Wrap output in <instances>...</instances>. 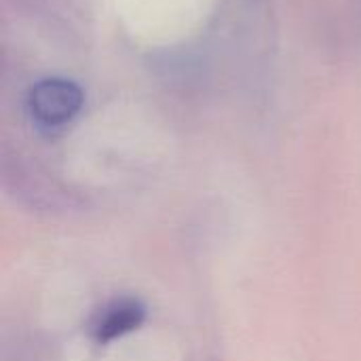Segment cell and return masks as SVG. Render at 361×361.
<instances>
[{
	"label": "cell",
	"instance_id": "7a4b0ae2",
	"mask_svg": "<svg viewBox=\"0 0 361 361\" xmlns=\"http://www.w3.org/2000/svg\"><path fill=\"white\" fill-rule=\"evenodd\" d=\"M146 319V309L135 298H123L112 305H108L99 315L95 317L91 332L97 343H112L116 338H123L137 330Z\"/></svg>",
	"mask_w": 361,
	"mask_h": 361
},
{
	"label": "cell",
	"instance_id": "6da1fadb",
	"mask_svg": "<svg viewBox=\"0 0 361 361\" xmlns=\"http://www.w3.org/2000/svg\"><path fill=\"white\" fill-rule=\"evenodd\" d=\"M82 89L66 78H44L30 89L27 106L36 123L44 127H61L70 123L82 108Z\"/></svg>",
	"mask_w": 361,
	"mask_h": 361
}]
</instances>
